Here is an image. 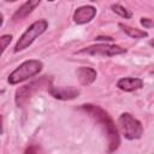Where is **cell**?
Returning <instances> with one entry per match:
<instances>
[{"label": "cell", "mask_w": 154, "mask_h": 154, "mask_svg": "<svg viewBox=\"0 0 154 154\" xmlns=\"http://www.w3.org/2000/svg\"><path fill=\"white\" fill-rule=\"evenodd\" d=\"M76 75H77V78H78V82L82 85H89V84H91L96 79V77H97L96 71L93 67H88V66H81V67H78L77 71H76Z\"/></svg>", "instance_id": "30bf717a"}, {"label": "cell", "mask_w": 154, "mask_h": 154, "mask_svg": "<svg viewBox=\"0 0 154 154\" xmlns=\"http://www.w3.org/2000/svg\"><path fill=\"white\" fill-rule=\"evenodd\" d=\"M95 16H96V8L91 5H84L76 8V11L73 12L72 19L76 24L82 25V24L89 23Z\"/></svg>", "instance_id": "ba28073f"}, {"label": "cell", "mask_w": 154, "mask_h": 154, "mask_svg": "<svg viewBox=\"0 0 154 154\" xmlns=\"http://www.w3.org/2000/svg\"><path fill=\"white\" fill-rule=\"evenodd\" d=\"M95 40L96 41H108V42L113 41V38L109 36H97V37H95Z\"/></svg>", "instance_id": "e0dca14e"}, {"label": "cell", "mask_w": 154, "mask_h": 154, "mask_svg": "<svg viewBox=\"0 0 154 154\" xmlns=\"http://www.w3.org/2000/svg\"><path fill=\"white\" fill-rule=\"evenodd\" d=\"M118 124L123 136L126 140H138L143 134V126L138 119L130 113H122L118 118Z\"/></svg>", "instance_id": "277c9868"}, {"label": "cell", "mask_w": 154, "mask_h": 154, "mask_svg": "<svg viewBox=\"0 0 154 154\" xmlns=\"http://www.w3.org/2000/svg\"><path fill=\"white\" fill-rule=\"evenodd\" d=\"M48 93L57 100H73L79 96L81 90L76 87H54L49 85Z\"/></svg>", "instance_id": "52a82bcc"}, {"label": "cell", "mask_w": 154, "mask_h": 154, "mask_svg": "<svg viewBox=\"0 0 154 154\" xmlns=\"http://www.w3.org/2000/svg\"><path fill=\"white\" fill-rule=\"evenodd\" d=\"M48 28V22L46 19H38L34 22L30 26L26 28V30L22 34V36L18 38L16 46H14V52H20L26 49L40 35H42L46 29Z\"/></svg>", "instance_id": "3957f363"}, {"label": "cell", "mask_w": 154, "mask_h": 154, "mask_svg": "<svg viewBox=\"0 0 154 154\" xmlns=\"http://www.w3.org/2000/svg\"><path fill=\"white\" fill-rule=\"evenodd\" d=\"M140 22H141V24H142L144 28H147V29L153 28V19H150V18H144V17H142Z\"/></svg>", "instance_id": "2e32d148"}, {"label": "cell", "mask_w": 154, "mask_h": 154, "mask_svg": "<svg viewBox=\"0 0 154 154\" xmlns=\"http://www.w3.org/2000/svg\"><path fill=\"white\" fill-rule=\"evenodd\" d=\"M49 85H51V78H48L47 76H43L36 81L30 82L29 84L19 87L14 94V102H16L17 107H22L42 87H49Z\"/></svg>", "instance_id": "5b68a950"}, {"label": "cell", "mask_w": 154, "mask_h": 154, "mask_svg": "<svg viewBox=\"0 0 154 154\" xmlns=\"http://www.w3.org/2000/svg\"><path fill=\"white\" fill-rule=\"evenodd\" d=\"M78 54H88V55H101V57H113L126 53V48H123L118 45H108V43H97L89 47H85L77 52Z\"/></svg>", "instance_id": "8992f818"}, {"label": "cell", "mask_w": 154, "mask_h": 154, "mask_svg": "<svg viewBox=\"0 0 154 154\" xmlns=\"http://www.w3.org/2000/svg\"><path fill=\"white\" fill-rule=\"evenodd\" d=\"M111 8H112V11H113L114 13L119 14L120 17H123V18H125V19H130V18L132 17L131 11L128 10V8H125V7L122 6L120 4H113V5L111 6Z\"/></svg>", "instance_id": "4fadbf2b"}, {"label": "cell", "mask_w": 154, "mask_h": 154, "mask_svg": "<svg viewBox=\"0 0 154 154\" xmlns=\"http://www.w3.org/2000/svg\"><path fill=\"white\" fill-rule=\"evenodd\" d=\"M82 109L85 111L97 124H100L103 131L106 132L107 141H108V152H114L116 149H118L120 144V137H119V132L116 126V123L113 122L111 116L100 106H96L93 103L82 105Z\"/></svg>", "instance_id": "6da1fadb"}, {"label": "cell", "mask_w": 154, "mask_h": 154, "mask_svg": "<svg viewBox=\"0 0 154 154\" xmlns=\"http://www.w3.org/2000/svg\"><path fill=\"white\" fill-rule=\"evenodd\" d=\"M119 28H122V30L130 37L132 38H144L148 36V32L146 30H141V29H137V28H132V26H129L126 24H123V23H119Z\"/></svg>", "instance_id": "7c38bea8"}, {"label": "cell", "mask_w": 154, "mask_h": 154, "mask_svg": "<svg viewBox=\"0 0 154 154\" xmlns=\"http://www.w3.org/2000/svg\"><path fill=\"white\" fill-rule=\"evenodd\" d=\"M2 131H4V129H2V117L0 116V135L2 134Z\"/></svg>", "instance_id": "ac0fdd59"}, {"label": "cell", "mask_w": 154, "mask_h": 154, "mask_svg": "<svg viewBox=\"0 0 154 154\" xmlns=\"http://www.w3.org/2000/svg\"><path fill=\"white\" fill-rule=\"evenodd\" d=\"M40 4H41L40 0H29V1L24 2V4L14 12V14L12 16V19H13L14 22L24 19V18L28 17V16L34 11V8H35L36 6H38Z\"/></svg>", "instance_id": "8fae6325"}, {"label": "cell", "mask_w": 154, "mask_h": 154, "mask_svg": "<svg viewBox=\"0 0 154 154\" xmlns=\"http://www.w3.org/2000/svg\"><path fill=\"white\" fill-rule=\"evenodd\" d=\"M42 67H43V64H42L41 60H37V59L25 60L8 75L7 82L11 85H14V84H18L20 82H24L28 78L34 77L37 73H40Z\"/></svg>", "instance_id": "7a4b0ae2"}, {"label": "cell", "mask_w": 154, "mask_h": 154, "mask_svg": "<svg viewBox=\"0 0 154 154\" xmlns=\"http://www.w3.org/2000/svg\"><path fill=\"white\" fill-rule=\"evenodd\" d=\"M11 41H12V35H2V36H0V57L2 55V53L5 52L7 46L11 43Z\"/></svg>", "instance_id": "5bb4252c"}, {"label": "cell", "mask_w": 154, "mask_h": 154, "mask_svg": "<svg viewBox=\"0 0 154 154\" xmlns=\"http://www.w3.org/2000/svg\"><path fill=\"white\" fill-rule=\"evenodd\" d=\"M24 154H41V150L37 146H29L26 149H25V153Z\"/></svg>", "instance_id": "9a60e30c"}, {"label": "cell", "mask_w": 154, "mask_h": 154, "mask_svg": "<svg viewBox=\"0 0 154 154\" xmlns=\"http://www.w3.org/2000/svg\"><path fill=\"white\" fill-rule=\"evenodd\" d=\"M117 87L123 91H134L143 87V81L138 77H123L117 82Z\"/></svg>", "instance_id": "9c48e42d"}, {"label": "cell", "mask_w": 154, "mask_h": 154, "mask_svg": "<svg viewBox=\"0 0 154 154\" xmlns=\"http://www.w3.org/2000/svg\"><path fill=\"white\" fill-rule=\"evenodd\" d=\"M2 23H4V16H2V13H0V26L2 25Z\"/></svg>", "instance_id": "d6986e66"}]
</instances>
